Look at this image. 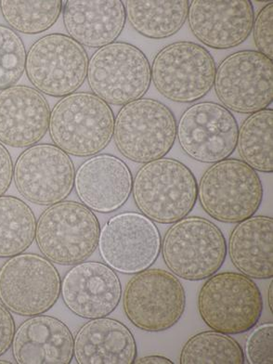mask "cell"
Segmentation results:
<instances>
[{"label": "cell", "mask_w": 273, "mask_h": 364, "mask_svg": "<svg viewBox=\"0 0 273 364\" xmlns=\"http://www.w3.org/2000/svg\"><path fill=\"white\" fill-rule=\"evenodd\" d=\"M101 227L89 208L75 201L50 205L39 217L36 241L46 259L59 265L86 262L98 247Z\"/></svg>", "instance_id": "cell-5"}, {"label": "cell", "mask_w": 273, "mask_h": 364, "mask_svg": "<svg viewBox=\"0 0 273 364\" xmlns=\"http://www.w3.org/2000/svg\"><path fill=\"white\" fill-rule=\"evenodd\" d=\"M238 153L254 171L273 172V110L251 114L238 130Z\"/></svg>", "instance_id": "cell-26"}, {"label": "cell", "mask_w": 273, "mask_h": 364, "mask_svg": "<svg viewBox=\"0 0 273 364\" xmlns=\"http://www.w3.org/2000/svg\"><path fill=\"white\" fill-rule=\"evenodd\" d=\"M197 309L209 328L229 336L239 335L259 323L262 295L257 284L241 272L215 273L200 288Z\"/></svg>", "instance_id": "cell-3"}, {"label": "cell", "mask_w": 273, "mask_h": 364, "mask_svg": "<svg viewBox=\"0 0 273 364\" xmlns=\"http://www.w3.org/2000/svg\"><path fill=\"white\" fill-rule=\"evenodd\" d=\"M132 171L111 154L91 156L78 168L75 189L82 204L98 213L109 214L126 204L132 192Z\"/></svg>", "instance_id": "cell-19"}, {"label": "cell", "mask_w": 273, "mask_h": 364, "mask_svg": "<svg viewBox=\"0 0 273 364\" xmlns=\"http://www.w3.org/2000/svg\"><path fill=\"white\" fill-rule=\"evenodd\" d=\"M62 12L70 38L87 48L114 43L126 26L125 6L120 0H68Z\"/></svg>", "instance_id": "cell-22"}, {"label": "cell", "mask_w": 273, "mask_h": 364, "mask_svg": "<svg viewBox=\"0 0 273 364\" xmlns=\"http://www.w3.org/2000/svg\"><path fill=\"white\" fill-rule=\"evenodd\" d=\"M87 80L94 95L109 105L123 106L147 93L151 83V65L134 45L114 42L91 56Z\"/></svg>", "instance_id": "cell-10"}, {"label": "cell", "mask_w": 273, "mask_h": 364, "mask_svg": "<svg viewBox=\"0 0 273 364\" xmlns=\"http://www.w3.org/2000/svg\"><path fill=\"white\" fill-rule=\"evenodd\" d=\"M15 333V323L11 311L0 303V356L11 347Z\"/></svg>", "instance_id": "cell-33"}, {"label": "cell", "mask_w": 273, "mask_h": 364, "mask_svg": "<svg viewBox=\"0 0 273 364\" xmlns=\"http://www.w3.org/2000/svg\"><path fill=\"white\" fill-rule=\"evenodd\" d=\"M132 193L136 208L149 220L173 224L196 206L197 181L183 163L163 157L144 164L136 171Z\"/></svg>", "instance_id": "cell-1"}, {"label": "cell", "mask_w": 273, "mask_h": 364, "mask_svg": "<svg viewBox=\"0 0 273 364\" xmlns=\"http://www.w3.org/2000/svg\"><path fill=\"white\" fill-rule=\"evenodd\" d=\"M60 295L75 316L92 320L114 311L122 297V287L117 272L106 264L84 262L66 273Z\"/></svg>", "instance_id": "cell-17"}, {"label": "cell", "mask_w": 273, "mask_h": 364, "mask_svg": "<svg viewBox=\"0 0 273 364\" xmlns=\"http://www.w3.org/2000/svg\"><path fill=\"white\" fill-rule=\"evenodd\" d=\"M14 163L7 148L0 144V196H4L14 178Z\"/></svg>", "instance_id": "cell-34"}, {"label": "cell", "mask_w": 273, "mask_h": 364, "mask_svg": "<svg viewBox=\"0 0 273 364\" xmlns=\"http://www.w3.org/2000/svg\"><path fill=\"white\" fill-rule=\"evenodd\" d=\"M161 235L154 221L141 213L115 215L102 227L99 251L114 272L136 274L151 268L161 253Z\"/></svg>", "instance_id": "cell-14"}, {"label": "cell", "mask_w": 273, "mask_h": 364, "mask_svg": "<svg viewBox=\"0 0 273 364\" xmlns=\"http://www.w3.org/2000/svg\"><path fill=\"white\" fill-rule=\"evenodd\" d=\"M0 10L14 31L24 35H38L56 23L63 11L60 0L50 1H0Z\"/></svg>", "instance_id": "cell-29"}, {"label": "cell", "mask_w": 273, "mask_h": 364, "mask_svg": "<svg viewBox=\"0 0 273 364\" xmlns=\"http://www.w3.org/2000/svg\"><path fill=\"white\" fill-rule=\"evenodd\" d=\"M121 299L127 318L144 332L171 329L186 309L183 285L177 276L161 269L136 273L127 282Z\"/></svg>", "instance_id": "cell-8"}, {"label": "cell", "mask_w": 273, "mask_h": 364, "mask_svg": "<svg viewBox=\"0 0 273 364\" xmlns=\"http://www.w3.org/2000/svg\"><path fill=\"white\" fill-rule=\"evenodd\" d=\"M188 22L193 35L214 50L238 47L253 29L255 14L250 0H193Z\"/></svg>", "instance_id": "cell-18"}, {"label": "cell", "mask_w": 273, "mask_h": 364, "mask_svg": "<svg viewBox=\"0 0 273 364\" xmlns=\"http://www.w3.org/2000/svg\"><path fill=\"white\" fill-rule=\"evenodd\" d=\"M12 353L19 364H69L74 358V336L59 318L36 315L15 331Z\"/></svg>", "instance_id": "cell-21"}, {"label": "cell", "mask_w": 273, "mask_h": 364, "mask_svg": "<svg viewBox=\"0 0 273 364\" xmlns=\"http://www.w3.org/2000/svg\"><path fill=\"white\" fill-rule=\"evenodd\" d=\"M75 176L69 154L53 144L26 149L14 166L18 192L26 201L39 205L65 201L74 189Z\"/></svg>", "instance_id": "cell-15"}, {"label": "cell", "mask_w": 273, "mask_h": 364, "mask_svg": "<svg viewBox=\"0 0 273 364\" xmlns=\"http://www.w3.org/2000/svg\"><path fill=\"white\" fill-rule=\"evenodd\" d=\"M136 354L132 331L115 318H92L74 338V356L78 364H133Z\"/></svg>", "instance_id": "cell-23"}, {"label": "cell", "mask_w": 273, "mask_h": 364, "mask_svg": "<svg viewBox=\"0 0 273 364\" xmlns=\"http://www.w3.org/2000/svg\"><path fill=\"white\" fill-rule=\"evenodd\" d=\"M216 70L213 57L203 46L175 42L154 58L151 80L156 90L169 101L191 103L210 92Z\"/></svg>", "instance_id": "cell-9"}, {"label": "cell", "mask_w": 273, "mask_h": 364, "mask_svg": "<svg viewBox=\"0 0 273 364\" xmlns=\"http://www.w3.org/2000/svg\"><path fill=\"white\" fill-rule=\"evenodd\" d=\"M253 38L259 53L273 59V3L266 5L255 18Z\"/></svg>", "instance_id": "cell-32"}, {"label": "cell", "mask_w": 273, "mask_h": 364, "mask_svg": "<svg viewBox=\"0 0 273 364\" xmlns=\"http://www.w3.org/2000/svg\"><path fill=\"white\" fill-rule=\"evenodd\" d=\"M215 92L224 107L251 114L268 109L273 101V62L257 50L230 54L220 63Z\"/></svg>", "instance_id": "cell-13"}, {"label": "cell", "mask_w": 273, "mask_h": 364, "mask_svg": "<svg viewBox=\"0 0 273 364\" xmlns=\"http://www.w3.org/2000/svg\"><path fill=\"white\" fill-rule=\"evenodd\" d=\"M268 304L269 311H271L272 314L273 312V283L272 282L271 284H269L268 289Z\"/></svg>", "instance_id": "cell-36"}, {"label": "cell", "mask_w": 273, "mask_h": 364, "mask_svg": "<svg viewBox=\"0 0 273 364\" xmlns=\"http://www.w3.org/2000/svg\"><path fill=\"white\" fill-rule=\"evenodd\" d=\"M238 123L220 103H196L185 110L177 124V139L191 159L215 164L229 159L237 145Z\"/></svg>", "instance_id": "cell-16"}, {"label": "cell", "mask_w": 273, "mask_h": 364, "mask_svg": "<svg viewBox=\"0 0 273 364\" xmlns=\"http://www.w3.org/2000/svg\"><path fill=\"white\" fill-rule=\"evenodd\" d=\"M230 262L242 274L257 280L273 277V220L253 216L237 223L227 245Z\"/></svg>", "instance_id": "cell-24"}, {"label": "cell", "mask_w": 273, "mask_h": 364, "mask_svg": "<svg viewBox=\"0 0 273 364\" xmlns=\"http://www.w3.org/2000/svg\"><path fill=\"white\" fill-rule=\"evenodd\" d=\"M26 50L22 38L0 26V91L14 87L26 72Z\"/></svg>", "instance_id": "cell-30"}, {"label": "cell", "mask_w": 273, "mask_h": 364, "mask_svg": "<svg viewBox=\"0 0 273 364\" xmlns=\"http://www.w3.org/2000/svg\"><path fill=\"white\" fill-rule=\"evenodd\" d=\"M50 118V105L38 90L14 86L0 91V144L34 146L47 134Z\"/></svg>", "instance_id": "cell-20"}, {"label": "cell", "mask_w": 273, "mask_h": 364, "mask_svg": "<svg viewBox=\"0 0 273 364\" xmlns=\"http://www.w3.org/2000/svg\"><path fill=\"white\" fill-rule=\"evenodd\" d=\"M244 350L229 335L205 331L191 336L181 348V364H244Z\"/></svg>", "instance_id": "cell-28"}, {"label": "cell", "mask_w": 273, "mask_h": 364, "mask_svg": "<svg viewBox=\"0 0 273 364\" xmlns=\"http://www.w3.org/2000/svg\"><path fill=\"white\" fill-rule=\"evenodd\" d=\"M123 3L130 26L151 39L177 34L186 23L190 4L187 0H127Z\"/></svg>", "instance_id": "cell-25"}, {"label": "cell", "mask_w": 273, "mask_h": 364, "mask_svg": "<svg viewBox=\"0 0 273 364\" xmlns=\"http://www.w3.org/2000/svg\"><path fill=\"white\" fill-rule=\"evenodd\" d=\"M34 212L23 200L0 196V257H11L28 250L36 237Z\"/></svg>", "instance_id": "cell-27"}, {"label": "cell", "mask_w": 273, "mask_h": 364, "mask_svg": "<svg viewBox=\"0 0 273 364\" xmlns=\"http://www.w3.org/2000/svg\"><path fill=\"white\" fill-rule=\"evenodd\" d=\"M113 138L125 159L146 164L163 159L171 151L177 139V121L163 102L139 99L118 112Z\"/></svg>", "instance_id": "cell-7"}, {"label": "cell", "mask_w": 273, "mask_h": 364, "mask_svg": "<svg viewBox=\"0 0 273 364\" xmlns=\"http://www.w3.org/2000/svg\"><path fill=\"white\" fill-rule=\"evenodd\" d=\"M114 114L108 103L90 92L63 97L50 112L48 132L54 145L70 156L102 153L114 135Z\"/></svg>", "instance_id": "cell-2"}, {"label": "cell", "mask_w": 273, "mask_h": 364, "mask_svg": "<svg viewBox=\"0 0 273 364\" xmlns=\"http://www.w3.org/2000/svg\"><path fill=\"white\" fill-rule=\"evenodd\" d=\"M89 56L69 36L51 34L36 41L26 54V73L41 93L63 98L87 80Z\"/></svg>", "instance_id": "cell-12"}, {"label": "cell", "mask_w": 273, "mask_h": 364, "mask_svg": "<svg viewBox=\"0 0 273 364\" xmlns=\"http://www.w3.org/2000/svg\"><path fill=\"white\" fill-rule=\"evenodd\" d=\"M161 253L169 272L186 281L205 280L225 262L227 242L212 221L186 217L173 223L162 242Z\"/></svg>", "instance_id": "cell-4"}, {"label": "cell", "mask_w": 273, "mask_h": 364, "mask_svg": "<svg viewBox=\"0 0 273 364\" xmlns=\"http://www.w3.org/2000/svg\"><path fill=\"white\" fill-rule=\"evenodd\" d=\"M197 199L206 214L224 223H239L253 217L262 205V182L242 160L213 164L197 183Z\"/></svg>", "instance_id": "cell-6"}, {"label": "cell", "mask_w": 273, "mask_h": 364, "mask_svg": "<svg viewBox=\"0 0 273 364\" xmlns=\"http://www.w3.org/2000/svg\"><path fill=\"white\" fill-rule=\"evenodd\" d=\"M60 273L45 257L22 253L0 268V302L20 316L50 311L60 296Z\"/></svg>", "instance_id": "cell-11"}, {"label": "cell", "mask_w": 273, "mask_h": 364, "mask_svg": "<svg viewBox=\"0 0 273 364\" xmlns=\"http://www.w3.org/2000/svg\"><path fill=\"white\" fill-rule=\"evenodd\" d=\"M250 364L273 363V323L257 326L245 342V357Z\"/></svg>", "instance_id": "cell-31"}, {"label": "cell", "mask_w": 273, "mask_h": 364, "mask_svg": "<svg viewBox=\"0 0 273 364\" xmlns=\"http://www.w3.org/2000/svg\"><path fill=\"white\" fill-rule=\"evenodd\" d=\"M0 363H5V364H7V363H11L10 362H7V360H0Z\"/></svg>", "instance_id": "cell-37"}, {"label": "cell", "mask_w": 273, "mask_h": 364, "mask_svg": "<svg viewBox=\"0 0 273 364\" xmlns=\"http://www.w3.org/2000/svg\"><path fill=\"white\" fill-rule=\"evenodd\" d=\"M135 364H174L168 358L160 355H148L135 360Z\"/></svg>", "instance_id": "cell-35"}]
</instances>
